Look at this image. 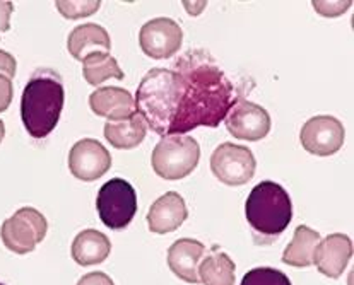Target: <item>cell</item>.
<instances>
[{"mask_svg":"<svg viewBox=\"0 0 354 285\" xmlns=\"http://www.w3.org/2000/svg\"><path fill=\"white\" fill-rule=\"evenodd\" d=\"M16 70H17L16 59H14L9 52H6V50H0V75L9 79V81H12L14 75H16Z\"/></svg>","mask_w":354,"mask_h":285,"instance_id":"obj_26","label":"cell"},{"mask_svg":"<svg viewBox=\"0 0 354 285\" xmlns=\"http://www.w3.org/2000/svg\"><path fill=\"white\" fill-rule=\"evenodd\" d=\"M183 43V31L178 23L169 17H156L140 28L139 45L144 55L149 59H171L180 52Z\"/></svg>","mask_w":354,"mask_h":285,"instance_id":"obj_10","label":"cell"},{"mask_svg":"<svg viewBox=\"0 0 354 285\" xmlns=\"http://www.w3.org/2000/svg\"><path fill=\"white\" fill-rule=\"evenodd\" d=\"M344 125L337 118L328 117V115L310 118L299 132V142L303 149L319 157H327L339 153L344 146Z\"/></svg>","mask_w":354,"mask_h":285,"instance_id":"obj_9","label":"cell"},{"mask_svg":"<svg viewBox=\"0 0 354 285\" xmlns=\"http://www.w3.org/2000/svg\"><path fill=\"white\" fill-rule=\"evenodd\" d=\"M189 217L185 200L176 191H168L151 205L147 212V227L154 234H168L180 229Z\"/></svg>","mask_w":354,"mask_h":285,"instance_id":"obj_14","label":"cell"},{"mask_svg":"<svg viewBox=\"0 0 354 285\" xmlns=\"http://www.w3.org/2000/svg\"><path fill=\"white\" fill-rule=\"evenodd\" d=\"M240 285H292L290 277L277 268L257 266L241 279Z\"/></svg>","mask_w":354,"mask_h":285,"instance_id":"obj_23","label":"cell"},{"mask_svg":"<svg viewBox=\"0 0 354 285\" xmlns=\"http://www.w3.org/2000/svg\"><path fill=\"white\" fill-rule=\"evenodd\" d=\"M57 9L67 19H81V17L93 16L101 7L100 0H72V2H57Z\"/></svg>","mask_w":354,"mask_h":285,"instance_id":"obj_24","label":"cell"},{"mask_svg":"<svg viewBox=\"0 0 354 285\" xmlns=\"http://www.w3.org/2000/svg\"><path fill=\"white\" fill-rule=\"evenodd\" d=\"M64 101V82L59 72L38 68L28 81L21 97V120L32 139H45L55 130Z\"/></svg>","mask_w":354,"mask_h":285,"instance_id":"obj_2","label":"cell"},{"mask_svg":"<svg viewBox=\"0 0 354 285\" xmlns=\"http://www.w3.org/2000/svg\"><path fill=\"white\" fill-rule=\"evenodd\" d=\"M225 124L227 132L240 140L257 142L266 139L270 132V117L266 108L241 99L226 115Z\"/></svg>","mask_w":354,"mask_h":285,"instance_id":"obj_12","label":"cell"},{"mask_svg":"<svg viewBox=\"0 0 354 285\" xmlns=\"http://www.w3.org/2000/svg\"><path fill=\"white\" fill-rule=\"evenodd\" d=\"M96 208L101 222L111 230H124L137 214V193L129 181L113 178L97 191Z\"/></svg>","mask_w":354,"mask_h":285,"instance_id":"obj_6","label":"cell"},{"mask_svg":"<svg viewBox=\"0 0 354 285\" xmlns=\"http://www.w3.org/2000/svg\"><path fill=\"white\" fill-rule=\"evenodd\" d=\"M205 246L197 239L183 237L175 241L168 250V266L180 280L187 284H198V263L204 258Z\"/></svg>","mask_w":354,"mask_h":285,"instance_id":"obj_15","label":"cell"},{"mask_svg":"<svg viewBox=\"0 0 354 285\" xmlns=\"http://www.w3.org/2000/svg\"><path fill=\"white\" fill-rule=\"evenodd\" d=\"M147 133V125L139 113H133L132 117L118 121H106L104 125V139L111 147L122 150L136 149L137 146L144 142Z\"/></svg>","mask_w":354,"mask_h":285,"instance_id":"obj_19","label":"cell"},{"mask_svg":"<svg viewBox=\"0 0 354 285\" xmlns=\"http://www.w3.org/2000/svg\"><path fill=\"white\" fill-rule=\"evenodd\" d=\"M173 72L176 103L168 135H185L198 127L216 128L245 96V89L236 88L204 50H189L176 60Z\"/></svg>","mask_w":354,"mask_h":285,"instance_id":"obj_1","label":"cell"},{"mask_svg":"<svg viewBox=\"0 0 354 285\" xmlns=\"http://www.w3.org/2000/svg\"><path fill=\"white\" fill-rule=\"evenodd\" d=\"M82 75H84V81L91 86L103 84L108 79L122 81L125 77L117 59H113L110 53H95V55H89L88 59H84Z\"/></svg>","mask_w":354,"mask_h":285,"instance_id":"obj_22","label":"cell"},{"mask_svg":"<svg viewBox=\"0 0 354 285\" xmlns=\"http://www.w3.org/2000/svg\"><path fill=\"white\" fill-rule=\"evenodd\" d=\"M111 154L95 139H82L68 153V169L81 181H96L111 168Z\"/></svg>","mask_w":354,"mask_h":285,"instance_id":"obj_11","label":"cell"},{"mask_svg":"<svg viewBox=\"0 0 354 285\" xmlns=\"http://www.w3.org/2000/svg\"><path fill=\"white\" fill-rule=\"evenodd\" d=\"M67 50L72 59L79 60V62H84V59L95 55V53H110V35L100 24H82V26L74 28L68 35Z\"/></svg>","mask_w":354,"mask_h":285,"instance_id":"obj_17","label":"cell"},{"mask_svg":"<svg viewBox=\"0 0 354 285\" xmlns=\"http://www.w3.org/2000/svg\"><path fill=\"white\" fill-rule=\"evenodd\" d=\"M12 2H0V35L10 30V16H12Z\"/></svg>","mask_w":354,"mask_h":285,"instance_id":"obj_29","label":"cell"},{"mask_svg":"<svg viewBox=\"0 0 354 285\" xmlns=\"http://www.w3.org/2000/svg\"><path fill=\"white\" fill-rule=\"evenodd\" d=\"M89 108L97 117L108 121L125 120L136 113V99L127 89L122 88H97L89 96Z\"/></svg>","mask_w":354,"mask_h":285,"instance_id":"obj_16","label":"cell"},{"mask_svg":"<svg viewBox=\"0 0 354 285\" xmlns=\"http://www.w3.org/2000/svg\"><path fill=\"white\" fill-rule=\"evenodd\" d=\"M77 285H115L113 280L103 272H91V273H86L84 277L79 279Z\"/></svg>","mask_w":354,"mask_h":285,"instance_id":"obj_28","label":"cell"},{"mask_svg":"<svg viewBox=\"0 0 354 285\" xmlns=\"http://www.w3.org/2000/svg\"><path fill=\"white\" fill-rule=\"evenodd\" d=\"M201 161V147L190 135H165L154 147L151 164L162 179L176 181L195 171Z\"/></svg>","mask_w":354,"mask_h":285,"instance_id":"obj_5","label":"cell"},{"mask_svg":"<svg viewBox=\"0 0 354 285\" xmlns=\"http://www.w3.org/2000/svg\"><path fill=\"white\" fill-rule=\"evenodd\" d=\"M136 110L158 135H168L175 113L176 75L173 68H153L144 75L136 92Z\"/></svg>","mask_w":354,"mask_h":285,"instance_id":"obj_4","label":"cell"},{"mask_svg":"<svg viewBox=\"0 0 354 285\" xmlns=\"http://www.w3.org/2000/svg\"><path fill=\"white\" fill-rule=\"evenodd\" d=\"M0 285H6V284H2V282H0Z\"/></svg>","mask_w":354,"mask_h":285,"instance_id":"obj_31","label":"cell"},{"mask_svg":"<svg viewBox=\"0 0 354 285\" xmlns=\"http://www.w3.org/2000/svg\"><path fill=\"white\" fill-rule=\"evenodd\" d=\"M12 81H9V79L0 75V113H3V111L10 106V103H12Z\"/></svg>","mask_w":354,"mask_h":285,"instance_id":"obj_27","label":"cell"},{"mask_svg":"<svg viewBox=\"0 0 354 285\" xmlns=\"http://www.w3.org/2000/svg\"><path fill=\"white\" fill-rule=\"evenodd\" d=\"M320 233L313 230L308 226H298L295 229L292 241L286 246L283 253V263L295 266V268H306L313 265V253L317 244L320 243Z\"/></svg>","mask_w":354,"mask_h":285,"instance_id":"obj_20","label":"cell"},{"mask_svg":"<svg viewBox=\"0 0 354 285\" xmlns=\"http://www.w3.org/2000/svg\"><path fill=\"white\" fill-rule=\"evenodd\" d=\"M257 161L254 153L243 146L225 142L211 156V171L227 186L247 185L255 175Z\"/></svg>","mask_w":354,"mask_h":285,"instance_id":"obj_8","label":"cell"},{"mask_svg":"<svg viewBox=\"0 0 354 285\" xmlns=\"http://www.w3.org/2000/svg\"><path fill=\"white\" fill-rule=\"evenodd\" d=\"M197 273L198 280L204 285H234L236 265L230 255L223 253L214 246L211 253L201 259Z\"/></svg>","mask_w":354,"mask_h":285,"instance_id":"obj_21","label":"cell"},{"mask_svg":"<svg viewBox=\"0 0 354 285\" xmlns=\"http://www.w3.org/2000/svg\"><path fill=\"white\" fill-rule=\"evenodd\" d=\"M313 7L322 16H341L346 9L351 7V2H313Z\"/></svg>","mask_w":354,"mask_h":285,"instance_id":"obj_25","label":"cell"},{"mask_svg":"<svg viewBox=\"0 0 354 285\" xmlns=\"http://www.w3.org/2000/svg\"><path fill=\"white\" fill-rule=\"evenodd\" d=\"M3 137H6V125H3V121L0 120V142L3 140Z\"/></svg>","mask_w":354,"mask_h":285,"instance_id":"obj_30","label":"cell"},{"mask_svg":"<svg viewBox=\"0 0 354 285\" xmlns=\"http://www.w3.org/2000/svg\"><path fill=\"white\" fill-rule=\"evenodd\" d=\"M48 222L45 215L32 207H23L6 219L0 227L3 246L16 255H28L45 239Z\"/></svg>","mask_w":354,"mask_h":285,"instance_id":"obj_7","label":"cell"},{"mask_svg":"<svg viewBox=\"0 0 354 285\" xmlns=\"http://www.w3.org/2000/svg\"><path fill=\"white\" fill-rule=\"evenodd\" d=\"M245 215L254 241L269 246L281 237L292 219V204L288 191L274 181H262L250 191Z\"/></svg>","mask_w":354,"mask_h":285,"instance_id":"obj_3","label":"cell"},{"mask_svg":"<svg viewBox=\"0 0 354 285\" xmlns=\"http://www.w3.org/2000/svg\"><path fill=\"white\" fill-rule=\"evenodd\" d=\"M353 256V241L346 234H328L320 239L313 253V265L328 279H339L346 272Z\"/></svg>","mask_w":354,"mask_h":285,"instance_id":"obj_13","label":"cell"},{"mask_svg":"<svg viewBox=\"0 0 354 285\" xmlns=\"http://www.w3.org/2000/svg\"><path fill=\"white\" fill-rule=\"evenodd\" d=\"M111 243L106 234L96 229H86L72 243V258L81 266L100 265L110 256Z\"/></svg>","mask_w":354,"mask_h":285,"instance_id":"obj_18","label":"cell"}]
</instances>
